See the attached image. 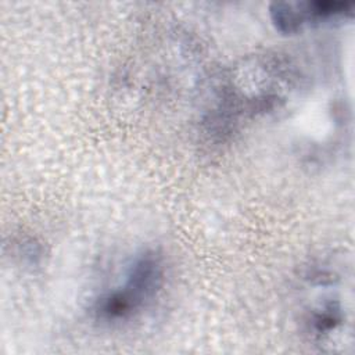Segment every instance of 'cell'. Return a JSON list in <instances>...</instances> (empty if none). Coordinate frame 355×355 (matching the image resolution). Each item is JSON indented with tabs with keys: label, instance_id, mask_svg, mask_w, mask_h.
<instances>
[{
	"label": "cell",
	"instance_id": "obj_1",
	"mask_svg": "<svg viewBox=\"0 0 355 355\" xmlns=\"http://www.w3.org/2000/svg\"><path fill=\"white\" fill-rule=\"evenodd\" d=\"M162 280L161 258L154 251L143 252L130 265L123 284L97 301V316L107 322L132 316L157 294Z\"/></svg>",
	"mask_w": 355,
	"mask_h": 355
},
{
	"label": "cell",
	"instance_id": "obj_2",
	"mask_svg": "<svg viewBox=\"0 0 355 355\" xmlns=\"http://www.w3.org/2000/svg\"><path fill=\"white\" fill-rule=\"evenodd\" d=\"M270 17L276 28L283 33H294L305 24L300 3H273Z\"/></svg>",
	"mask_w": 355,
	"mask_h": 355
}]
</instances>
